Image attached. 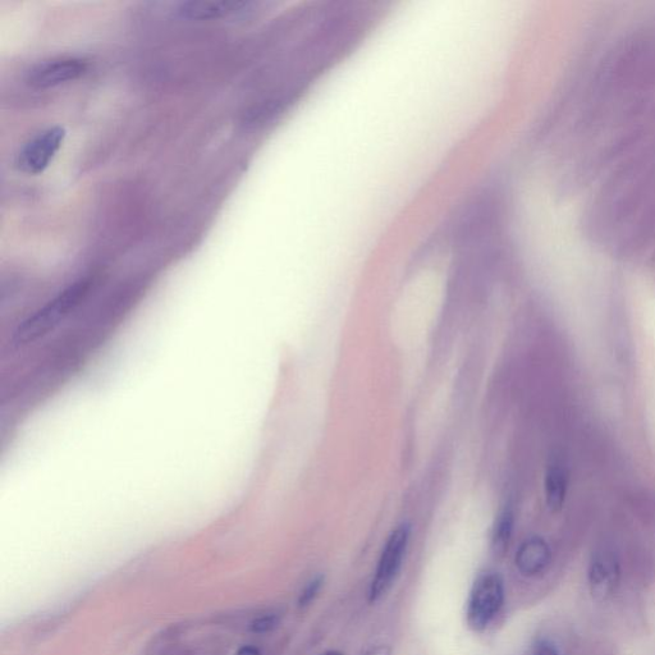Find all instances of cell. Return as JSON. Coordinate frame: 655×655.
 I'll return each mask as SVG.
<instances>
[{
    "instance_id": "6da1fadb",
    "label": "cell",
    "mask_w": 655,
    "mask_h": 655,
    "mask_svg": "<svg viewBox=\"0 0 655 655\" xmlns=\"http://www.w3.org/2000/svg\"><path fill=\"white\" fill-rule=\"evenodd\" d=\"M90 288V279H81V281L73 283L72 286L59 293L56 299L48 302L44 308L36 311L34 315L30 316L18 327L15 336H13L15 345H29V343L47 336L86 299Z\"/></svg>"
},
{
    "instance_id": "7a4b0ae2",
    "label": "cell",
    "mask_w": 655,
    "mask_h": 655,
    "mask_svg": "<svg viewBox=\"0 0 655 655\" xmlns=\"http://www.w3.org/2000/svg\"><path fill=\"white\" fill-rule=\"evenodd\" d=\"M505 603V584L497 572H484L475 580L467 600L466 622L474 632H483Z\"/></svg>"
},
{
    "instance_id": "3957f363",
    "label": "cell",
    "mask_w": 655,
    "mask_h": 655,
    "mask_svg": "<svg viewBox=\"0 0 655 655\" xmlns=\"http://www.w3.org/2000/svg\"><path fill=\"white\" fill-rule=\"evenodd\" d=\"M411 529L409 525H401L393 531L384 545L382 556L379 558L377 571L370 586L369 598L371 603L378 602L389 592L395 583L402 567L409 545Z\"/></svg>"
},
{
    "instance_id": "277c9868",
    "label": "cell",
    "mask_w": 655,
    "mask_h": 655,
    "mask_svg": "<svg viewBox=\"0 0 655 655\" xmlns=\"http://www.w3.org/2000/svg\"><path fill=\"white\" fill-rule=\"evenodd\" d=\"M621 584V562L611 548H599L592 554L588 569L589 592L595 602L606 603L615 597Z\"/></svg>"
},
{
    "instance_id": "5b68a950",
    "label": "cell",
    "mask_w": 655,
    "mask_h": 655,
    "mask_svg": "<svg viewBox=\"0 0 655 655\" xmlns=\"http://www.w3.org/2000/svg\"><path fill=\"white\" fill-rule=\"evenodd\" d=\"M66 131L62 127H50L30 140L18 153L16 166L27 174H40L61 149Z\"/></svg>"
},
{
    "instance_id": "8992f818",
    "label": "cell",
    "mask_w": 655,
    "mask_h": 655,
    "mask_svg": "<svg viewBox=\"0 0 655 655\" xmlns=\"http://www.w3.org/2000/svg\"><path fill=\"white\" fill-rule=\"evenodd\" d=\"M89 68L86 59L62 57L49 59L32 67L27 72L26 82L35 89H49L68 81L80 79Z\"/></svg>"
},
{
    "instance_id": "52a82bcc",
    "label": "cell",
    "mask_w": 655,
    "mask_h": 655,
    "mask_svg": "<svg viewBox=\"0 0 655 655\" xmlns=\"http://www.w3.org/2000/svg\"><path fill=\"white\" fill-rule=\"evenodd\" d=\"M249 6L247 2H238V0H191V2H183L178 6L177 12L182 18L186 20L206 21L218 20V18L227 17L242 11V9Z\"/></svg>"
},
{
    "instance_id": "ba28073f",
    "label": "cell",
    "mask_w": 655,
    "mask_h": 655,
    "mask_svg": "<svg viewBox=\"0 0 655 655\" xmlns=\"http://www.w3.org/2000/svg\"><path fill=\"white\" fill-rule=\"evenodd\" d=\"M551 548L543 538L531 537L520 545L516 553L517 569L525 576H537L551 563Z\"/></svg>"
},
{
    "instance_id": "9c48e42d",
    "label": "cell",
    "mask_w": 655,
    "mask_h": 655,
    "mask_svg": "<svg viewBox=\"0 0 655 655\" xmlns=\"http://www.w3.org/2000/svg\"><path fill=\"white\" fill-rule=\"evenodd\" d=\"M545 501L552 512L562 510L565 505L567 488H569V475L561 462L554 461L549 465L545 474Z\"/></svg>"
},
{
    "instance_id": "30bf717a",
    "label": "cell",
    "mask_w": 655,
    "mask_h": 655,
    "mask_svg": "<svg viewBox=\"0 0 655 655\" xmlns=\"http://www.w3.org/2000/svg\"><path fill=\"white\" fill-rule=\"evenodd\" d=\"M513 513L511 510H506L498 517L496 526L493 531V552L496 556H503L510 545L512 531H513Z\"/></svg>"
},
{
    "instance_id": "8fae6325",
    "label": "cell",
    "mask_w": 655,
    "mask_h": 655,
    "mask_svg": "<svg viewBox=\"0 0 655 655\" xmlns=\"http://www.w3.org/2000/svg\"><path fill=\"white\" fill-rule=\"evenodd\" d=\"M323 583L324 577L316 576L315 579L311 580L310 583L305 586L304 592L301 593L299 599V606L301 608L308 607L314 602L316 595H318L320 589H322Z\"/></svg>"
},
{
    "instance_id": "7c38bea8",
    "label": "cell",
    "mask_w": 655,
    "mask_h": 655,
    "mask_svg": "<svg viewBox=\"0 0 655 655\" xmlns=\"http://www.w3.org/2000/svg\"><path fill=\"white\" fill-rule=\"evenodd\" d=\"M278 625L279 618L276 615L261 616L251 624V631L255 634H265V632L276 629Z\"/></svg>"
},
{
    "instance_id": "4fadbf2b",
    "label": "cell",
    "mask_w": 655,
    "mask_h": 655,
    "mask_svg": "<svg viewBox=\"0 0 655 655\" xmlns=\"http://www.w3.org/2000/svg\"><path fill=\"white\" fill-rule=\"evenodd\" d=\"M533 655H560L554 644L547 639H539L535 641Z\"/></svg>"
},
{
    "instance_id": "5bb4252c",
    "label": "cell",
    "mask_w": 655,
    "mask_h": 655,
    "mask_svg": "<svg viewBox=\"0 0 655 655\" xmlns=\"http://www.w3.org/2000/svg\"><path fill=\"white\" fill-rule=\"evenodd\" d=\"M392 649L388 645H378V647L366 650L363 655H391Z\"/></svg>"
},
{
    "instance_id": "9a60e30c",
    "label": "cell",
    "mask_w": 655,
    "mask_h": 655,
    "mask_svg": "<svg viewBox=\"0 0 655 655\" xmlns=\"http://www.w3.org/2000/svg\"><path fill=\"white\" fill-rule=\"evenodd\" d=\"M236 655H261V654L258 648L250 647V645H247V647H242L240 650H238Z\"/></svg>"
},
{
    "instance_id": "2e32d148",
    "label": "cell",
    "mask_w": 655,
    "mask_h": 655,
    "mask_svg": "<svg viewBox=\"0 0 655 655\" xmlns=\"http://www.w3.org/2000/svg\"><path fill=\"white\" fill-rule=\"evenodd\" d=\"M323 655H343V654L340 653V652H336V650H334V652H328V653H325Z\"/></svg>"
}]
</instances>
